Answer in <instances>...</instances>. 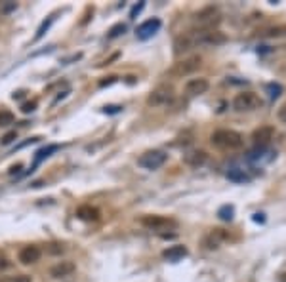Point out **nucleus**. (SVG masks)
<instances>
[{"label": "nucleus", "instance_id": "3", "mask_svg": "<svg viewBox=\"0 0 286 282\" xmlns=\"http://www.w3.org/2000/svg\"><path fill=\"white\" fill-rule=\"evenodd\" d=\"M260 105H262V99H260V95L254 94V92H242V94H237L235 99H233V109L239 111V113L256 111Z\"/></svg>", "mask_w": 286, "mask_h": 282}, {"label": "nucleus", "instance_id": "4", "mask_svg": "<svg viewBox=\"0 0 286 282\" xmlns=\"http://www.w3.org/2000/svg\"><path fill=\"white\" fill-rule=\"evenodd\" d=\"M195 25L197 29H214V25L220 23V12L216 6H206L195 14Z\"/></svg>", "mask_w": 286, "mask_h": 282}, {"label": "nucleus", "instance_id": "23", "mask_svg": "<svg viewBox=\"0 0 286 282\" xmlns=\"http://www.w3.org/2000/svg\"><path fill=\"white\" fill-rule=\"evenodd\" d=\"M218 216H220L223 221H231V219H233V206H221Z\"/></svg>", "mask_w": 286, "mask_h": 282}, {"label": "nucleus", "instance_id": "5", "mask_svg": "<svg viewBox=\"0 0 286 282\" xmlns=\"http://www.w3.org/2000/svg\"><path fill=\"white\" fill-rule=\"evenodd\" d=\"M166 160H168V154H166V152L154 149V151L143 152V154L137 158V164H139L141 168H145V170H158L160 166L166 164Z\"/></svg>", "mask_w": 286, "mask_h": 282}, {"label": "nucleus", "instance_id": "20", "mask_svg": "<svg viewBox=\"0 0 286 282\" xmlns=\"http://www.w3.org/2000/svg\"><path fill=\"white\" fill-rule=\"evenodd\" d=\"M262 37H283L286 35V25H277V27H269V29H264L260 31Z\"/></svg>", "mask_w": 286, "mask_h": 282}, {"label": "nucleus", "instance_id": "9", "mask_svg": "<svg viewBox=\"0 0 286 282\" xmlns=\"http://www.w3.org/2000/svg\"><path fill=\"white\" fill-rule=\"evenodd\" d=\"M160 19H156V18H153V19H147V21H143L137 29H135V35H137V38H141V40H147V38H151L154 33L160 29Z\"/></svg>", "mask_w": 286, "mask_h": 282}, {"label": "nucleus", "instance_id": "22", "mask_svg": "<svg viewBox=\"0 0 286 282\" xmlns=\"http://www.w3.org/2000/svg\"><path fill=\"white\" fill-rule=\"evenodd\" d=\"M16 8H18V2H14V0H4V2H0V14H12Z\"/></svg>", "mask_w": 286, "mask_h": 282}, {"label": "nucleus", "instance_id": "32", "mask_svg": "<svg viewBox=\"0 0 286 282\" xmlns=\"http://www.w3.org/2000/svg\"><path fill=\"white\" fill-rule=\"evenodd\" d=\"M265 217H264V214H256V216H254V221H264Z\"/></svg>", "mask_w": 286, "mask_h": 282}, {"label": "nucleus", "instance_id": "10", "mask_svg": "<svg viewBox=\"0 0 286 282\" xmlns=\"http://www.w3.org/2000/svg\"><path fill=\"white\" fill-rule=\"evenodd\" d=\"M40 256H42V252H40V248L38 246H23L21 250H19V261H21L23 265H33V263H37V261L40 260Z\"/></svg>", "mask_w": 286, "mask_h": 282}, {"label": "nucleus", "instance_id": "7", "mask_svg": "<svg viewBox=\"0 0 286 282\" xmlns=\"http://www.w3.org/2000/svg\"><path fill=\"white\" fill-rule=\"evenodd\" d=\"M172 99H174V90H172V86L162 84V86H156L149 94L147 103L153 105V107H160V105H168Z\"/></svg>", "mask_w": 286, "mask_h": 282}, {"label": "nucleus", "instance_id": "14", "mask_svg": "<svg viewBox=\"0 0 286 282\" xmlns=\"http://www.w3.org/2000/svg\"><path fill=\"white\" fill-rule=\"evenodd\" d=\"M206 160H208V154L204 151H189V152H185V156H183V162H185L187 166H191V168L204 166Z\"/></svg>", "mask_w": 286, "mask_h": 282}, {"label": "nucleus", "instance_id": "25", "mask_svg": "<svg viewBox=\"0 0 286 282\" xmlns=\"http://www.w3.org/2000/svg\"><path fill=\"white\" fill-rule=\"evenodd\" d=\"M124 31H126V25H122V23H120V25H114V27L111 29L109 38H116V37H118L120 33H124Z\"/></svg>", "mask_w": 286, "mask_h": 282}, {"label": "nucleus", "instance_id": "28", "mask_svg": "<svg viewBox=\"0 0 286 282\" xmlns=\"http://www.w3.org/2000/svg\"><path fill=\"white\" fill-rule=\"evenodd\" d=\"M35 109H37V101H31V103H25L21 107V111L23 113H33Z\"/></svg>", "mask_w": 286, "mask_h": 282}, {"label": "nucleus", "instance_id": "16", "mask_svg": "<svg viewBox=\"0 0 286 282\" xmlns=\"http://www.w3.org/2000/svg\"><path fill=\"white\" fill-rule=\"evenodd\" d=\"M99 216H101L99 210L94 208V206H90V204H84V206H80V208L76 210V217L82 219V221H97Z\"/></svg>", "mask_w": 286, "mask_h": 282}, {"label": "nucleus", "instance_id": "2", "mask_svg": "<svg viewBox=\"0 0 286 282\" xmlns=\"http://www.w3.org/2000/svg\"><path fill=\"white\" fill-rule=\"evenodd\" d=\"M210 139L214 147L223 151H237L244 145V137L235 130H216Z\"/></svg>", "mask_w": 286, "mask_h": 282}, {"label": "nucleus", "instance_id": "12", "mask_svg": "<svg viewBox=\"0 0 286 282\" xmlns=\"http://www.w3.org/2000/svg\"><path fill=\"white\" fill-rule=\"evenodd\" d=\"M75 271H76V265L73 261H59L57 265L50 269V275L54 279H65V277H71Z\"/></svg>", "mask_w": 286, "mask_h": 282}, {"label": "nucleus", "instance_id": "15", "mask_svg": "<svg viewBox=\"0 0 286 282\" xmlns=\"http://www.w3.org/2000/svg\"><path fill=\"white\" fill-rule=\"evenodd\" d=\"M223 240H227V233H223L221 229H214V231L204 239V246H206L208 250H216V248H220V244Z\"/></svg>", "mask_w": 286, "mask_h": 282}, {"label": "nucleus", "instance_id": "21", "mask_svg": "<svg viewBox=\"0 0 286 282\" xmlns=\"http://www.w3.org/2000/svg\"><path fill=\"white\" fill-rule=\"evenodd\" d=\"M16 122V116L12 111H0V128H8Z\"/></svg>", "mask_w": 286, "mask_h": 282}, {"label": "nucleus", "instance_id": "17", "mask_svg": "<svg viewBox=\"0 0 286 282\" xmlns=\"http://www.w3.org/2000/svg\"><path fill=\"white\" fill-rule=\"evenodd\" d=\"M162 256H164V260L168 261H179L181 258H185L187 256V248L185 246H170L168 250H164L162 252Z\"/></svg>", "mask_w": 286, "mask_h": 282}, {"label": "nucleus", "instance_id": "8", "mask_svg": "<svg viewBox=\"0 0 286 282\" xmlns=\"http://www.w3.org/2000/svg\"><path fill=\"white\" fill-rule=\"evenodd\" d=\"M202 63V59L198 57V56H191V57H187V59H183V61H179L176 65L172 67V75L174 76H185V75H191V73H195L198 67Z\"/></svg>", "mask_w": 286, "mask_h": 282}, {"label": "nucleus", "instance_id": "1", "mask_svg": "<svg viewBox=\"0 0 286 282\" xmlns=\"http://www.w3.org/2000/svg\"><path fill=\"white\" fill-rule=\"evenodd\" d=\"M225 42H227V37L216 29H193L177 37L174 42V52L176 56H181L198 46H220Z\"/></svg>", "mask_w": 286, "mask_h": 282}, {"label": "nucleus", "instance_id": "13", "mask_svg": "<svg viewBox=\"0 0 286 282\" xmlns=\"http://www.w3.org/2000/svg\"><path fill=\"white\" fill-rule=\"evenodd\" d=\"M208 80L206 78H191L187 84H185V92L189 95H200V94H206L208 92Z\"/></svg>", "mask_w": 286, "mask_h": 282}, {"label": "nucleus", "instance_id": "19", "mask_svg": "<svg viewBox=\"0 0 286 282\" xmlns=\"http://www.w3.org/2000/svg\"><path fill=\"white\" fill-rule=\"evenodd\" d=\"M227 179L229 181H235V183H244V181H250V177L244 174V170H229L227 172Z\"/></svg>", "mask_w": 286, "mask_h": 282}, {"label": "nucleus", "instance_id": "27", "mask_svg": "<svg viewBox=\"0 0 286 282\" xmlns=\"http://www.w3.org/2000/svg\"><path fill=\"white\" fill-rule=\"evenodd\" d=\"M50 246H52V248H48L50 254H61L63 252V246L61 244H50Z\"/></svg>", "mask_w": 286, "mask_h": 282}, {"label": "nucleus", "instance_id": "33", "mask_svg": "<svg viewBox=\"0 0 286 282\" xmlns=\"http://www.w3.org/2000/svg\"><path fill=\"white\" fill-rule=\"evenodd\" d=\"M279 282H286V273H283V275L279 277Z\"/></svg>", "mask_w": 286, "mask_h": 282}, {"label": "nucleus", "instance_id": "24", "mask_svg": "<svg viewBox=\"0 0 286 282\" xmlns=\"http://www.w3.org/2000/svg\"><path fill=\"white\" fill-rule=\"evenodd\" d=\"M267 92H269V97L275 99V97H279V95L283 94V86H281V84H269V86H267Z\"/></svg>", "mask_w": 286, "mask_h": 282}, {"label": "nucleus", "instance_id": "6", "mask_svg": "<svg viewBox=\"0 0 286 282\" xmlns=\"http://www.w3.org/2000/svg\"><path fill=\"white\" fill-rule=\"evenodd\" d=\"M141 225L151 231H168V229H176L177 221L166 216H145L141 217Z\"/></svg>", "mask_w": 286, "mask_h": 282}, {"label": "nucleus", "instance_id": "18", "mask_svg": "<svg viewBox=\"0 0 286 282\" xmlns=\"http://www.w3.org/2000/svg\"><path fill=\"white\" fill-rule=\"evenodd\" d=\"M57 149H59L57 145H48V147H44V149H40V151L37 152V156H35V164H33V168H35V166H38L44 158H48L52 152H56Z\"/></svg>", "mask_w": 286, "mask_h": 282}, {"label": "nucleus", "instance_id": "31", "mask_svg": "<svg viewBox=\"0 0 286 282\" xmlns=\"http://www.w3.org/2000/svg\"><path fill=\"white\" fill-rule=\"evenodd\" d=\"M12 282H33L31 277H27V275H19V277H16Z\"/></svg>", "mask_w": 286, "mask_h": 282}, {"label": "nucleus", "instance_id": "30", "mask_svg": "<svg viewBox=\"0 0 286 282\" xmlns=\"http://www.w3.org/2000/svg\"><path fill=\"white\" fill-rule=\"evenodd\" d=\"M277 116H279V120H281V122H286V103L279 109V111H277Z\"/></svg>", "mask_w": 286, "mask_h": 282}, {"label": "nucleus", "instance_id": "11", "mask_svg": "<svg viewBox=\"0 0 286 282\" xmlns=\"http://www.w3.org/2000/svg\"><path fill=\"white\" fill-rule=\"evenodd\" d=\"M273 135H275V128L273 126H260L258 130L252 132V141L256 145H260V147H265V145H269Z\"/></svg>", "mask_w": 286, "mask_h": 282}, {"label": "nucleus", "instance_id": "29", "mask_svg": "<svg viewBox=\"0 0 286 282\" xmlns=\"http://www.w3.org/2000/svg\"><path fill=\"white\" fill-rule=\"evenodd\" d=\"M143 6H145V4H143V2H139V4H137V6H133L132 8V12H130V18H135V16H137V14H139V12H141V10H143Z\"/></svg>", "mask_w": 286, "mask_h": 282}, {"label": "nucleus", "instance_id": "26", "mask_svg": "<svg viewBox=\"0 0 286 282\" xmlns=\"http://www.w3.org/2000/svg\"><path fill=\"white\" fill-rule=\"evenodd\" d=\"M14 139H18V133H16V132H8V133L0 139V143H2V145H10Z\"/></svg>", "mask_w": 286, "mask_h": 282}]
</instances>
